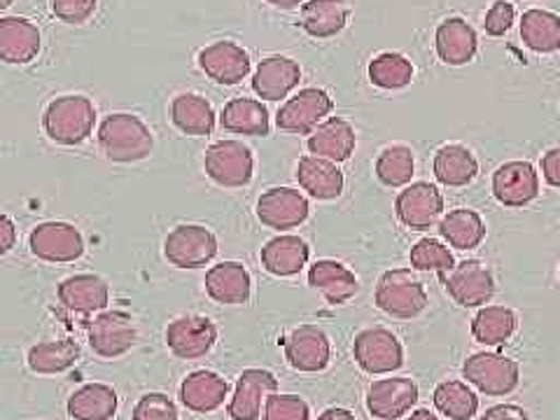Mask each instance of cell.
I'll return each instance as SVG.
<instances>
[{"label":"cell","instance_id":"f546056e","mask_svg":"<svg viewBox=\"0 0 560 420\" xmlns=\"http://www.w3.org/2000/svg\"><path fill=\"white\" fill-rule=\"evenodd\" d=\"M119 397L105 383H86L68 397V416L75 420H110L117 413Z\"/></svg>","mask_w":560,"mask_h":420},{"label":"cell","instance_id":"603a6c76","mask_svg":"<svg viewBox=\"0 0 560 420\" xmlns=\"http://www.w3.org/2000/svg\"><path fill=\"white\" fill-rule=\"evenodd\" d=\"M436 57H440L446 66H465L477 57L479 38L477 31L471 28L460 16H448L436 28L434 35Z\"/></svg>","mask_w":560,"mask_h":420},{"label":"cell","instance_id":"83f0119b","mask_svg":"<svg viewBox=\"0 0 560 420\" xmlns=\"http://www.w3.org/2000/svg\"><path fill=\"white\" fill-rule=\"evenodd\" d=\"M296 180H300L302 189L308 191L313 199L320 201L339 199L343 191V173L339 171V166L313 154L300 160V166H296Z\"/></svg>","mask_w":560,"mask_h":420},{"label":"cell","instance_id":"2e32d148","mask_svg":"<svg viewBox=\"0 0 560 420\" xmlns=\"http://www.w3.org/2000/svg\"><path fill=\"white\" fill-rule=\"evenodd\" d=\"M308 201L302 191L290 187H271L257 201V218L269 230H294L308 218Z\"/></svg>","mask_w":560,"mask_h":420},{"label":"cell","instance_id":"5bb4252c","mask_svg":"<svg viewBox=\"0 0 560 420\" xmlns=\"http://www.w3.org/2000/svg\"><path fill=\"white\" fill-rule=\"evenodd\" d=\"M418 385L409 376L374 381L366 390V411L381 420H399L418 401Z\"/></svg>","mask_w":560,"mask_h":420},{"label":"cell","instance_id":"44dd1931","mask_svg":"<svg viewBox=\"0 0 560 420\" xmlns=\"http://www.w3.org/2000/svg\"><path fill=\"white\" fill-rule=\"evenodd\" d=\"M206 292L215 304L241 306L250 300L253 280L238 261H222L206 273Z\"/></svg>","mask_w":560,"mask_h":420},{"label":"cell","instance_id":"f907efd6","mask_svg":"<svg viewBox=\"0 0 560 420\" xmlns=\"http://www.w3.org/2000/svg\"><path fill=\"white\" fill-rule=\"evenodd\" d=\"M318 420H358V418L353 416V411H348V409L329 407V409H325V411L318 416Z\"/></svg>","mask_w":560,"mask_h":420},{"label":"cell","instance_id":"5b68a950","mask_svg":"<svg viewBox=\"0 0 560 420\" xmlns=\"http://www.w3.org/2000/svg\"><path fill=\"white\" fill-rule=\"evenodd\" d=\"M353 358L364 374H393L405 364V348L390 329L370 327L355 337Z\"/></svg>","mask_w":560,"mask_h":420},{"label":"cell","instance_id":"f35d334b","mask_svg":"<svg viewBox=\"0 0 560 420\" xmlns=\"http://www.w3.org/2000/svg\"><path fill=\"white\" fill-rule=\"evenodd\" d=\"M432 401L436 411L448 420H469L479 411V397L463 381H444L434 388Z\"/></svg>","mask_w":560,"mask_h":420},{"label":"cell","instance_id":"4dcf8cb0","mask_svg":"<svg viewBox=\"0 0 560 420\" xmlns=\"http://www.w3.org/2000/svg\"><path fill=\"white\" fill-rule=\"evenodd\" d=\"M220 125L224 131L241 136H269L271 131L267 105L255 98H232L224 105Z\"/></svg>","mask_w":560,"mask_h":420},{"label":"cell","instance_id":"4fadbf2b","mask_svg":"<svg viewBox=\"0 0 560 420\" xmlns=\"http://www.w3.org/2000/svg\"><path fill=\"white\" fill-rule=\"evenodd\" d=\"M285 360L296 372L315 374L327 370L331 360V343L329 337L320 327L315 325H302L292 329L283 341Z\"/></svg>","mask_w":560,"mask_h":420},{"label":"cell","instance_id":"d6986e66","mask_svg":"<svg viewBox=\"0 0 560 420\" xmlns=\"http://www.w3.org/2000/svg\"><path fill=\"white\" fill-rule=\"evenodd\" d=\"M278 390V378L267 370H245L238 381L236 390L230 401L232 420H257L261 416V407L271 393Z\"/></svg>","mask_w":560,"mask_h":420},{"label":"cell","instance_id":"f1b7e54d","mask_svg":"<svg viewBox=\"0 0 560 420\" xmlns=\"http://www.w3.org/2000/svg\"><path fill=\"white\" fill-rule=\"evenodd\" d=\"M261 267H265L271 276H296L311 257L308 243L300 236H276L271 238L265 248H261Z\"/></svg>","mask_w":560,"mask_h":420},{"label":"cell","instance_id":"8992f818","mask_svg":"<svg viewBox=\"0 0 560 420\" xmlns=\"http://www.w3.org/2000/svg\"><path fill=\"white\" fill-rule=\"evenodd\" d=\"M164 255L178 269H201L218 255V238L201 224H180L166 236Z\"/></svg>","mask_w":560,"mask_h":420},{"label":"cell","instance_id":"816d5d0a","mask_svg":"<svg viewBox=\"0 0 560 420\" xmlns=\"http://www.w3.org/2000/svg\"><path fill=\"white\" fill-rule=\"evenodd\" d=\"M405 420H444V418L430 413L428 409H418V411H411V416H407Z\"/></svg>","mask_w":560,"mask_h":420},{"label":"cell","instance_id":"7c38bea8","mask_svg":"<svg viewBox=\"0 0 560 420\" xmlns=\"http://www.w3.org/2000/svg\"><path fill=\"white\" fill-rule=\"evenodd\" d=\"M218 327L203 315H183L166 327V346L178 360H199L213 350Z\"/></svg>","mask_w":560,"mask_h":420},{"label":"cell","instance_id":"ffe728a7","mask_svg":"<svg viewBox=\"0 0 560 420\" xmlns=\"http://www.w3.org/2000/svg\"><path fill=\"white\" fill-rule=\"evenodd\" d=\"M40 55V31L24 16L0 20V61L24 66Z\"/></svg>","mask_w":560,"mask_h":420},{"label":"cell","instance_id":"484cf974","mask_svg":"<svg viewBox=\"0 0 560 420\" xmlns=\"http://www.w3.org/2000/svg\"><path fill=\"white\" fill-rule=\"evenodd\" d=\"M57 294L59 302L73 313H96L110 302L108 283L94 273H78L66 278Z\"/></svg>","mask_w":560,"mask_h":420},{"label":"cell","instance_id":"7402d4cb","mask_svg":"<svg viewBox=\"0 0 560 420\" xmlns=\"http://www.w3.org/2000/svg\"><path fill=\"white\" fill-rule=\"evenodd\" d=\"M308 285L318 290L331 306L346 304L360 292L358 276L335 259H318L308 269Z\"/></svg>","mask_w":560,"mask_h":420},{"label":"cell","instance_id":"52a82bcc","mask_svg":"<svg viewBox=\"0 0 560 420\" xmlns=\"http://www.w3.org/2000/svg\"><path fill=\"white\" fill-rule=\"evenodd\" d=\"M442 280L451 300L463 308L483 306L495 296L493 273L479 259L460 261Z\"/></svg>","mask_w":560,"mask_h":420},{"label":"cell","instance_id":"db71d44e","mask_svg":"<svg viewBox=\"0 0 560 420\" xmlns=\"http://www.w3.org/2000/svg\"><path fill=\"white\" fill-rule=\"evenodd\" d=\"M14 3V0H0V10H5V8H10Z\"/></svg>","mask_w":560,"mask_h":420},{"label":"cell","instance_id":"f5cc1de1","mask_svg":"<svg viewBox=\"0 0 560 420\" xmlns=\"http://www.w3.org/2000/svg\"><path fill=\"white\" fill-rule=\"evenodd\" d=\"M267 3H271L273 8H280V10H292L296 5H302L304 0H267Z\"/></svg>","mask_w":560,"mask_h":420},{"label":"cell","instance_id":"e575fe53","mask_svg":"<svg viewBox=\"0 0 560 420\" xmlns=\"http://www.w3.org/2000/svg\"><path fill=\"white\" fill-rule=\"evenodd\" d=\"M521 40L537 55L560 49V16L547 10H528L521 16Z\"/></svg>","mask_w":560,"mask_h":420},{"label":"cell","instance_id":"60d3db41","mask_svg":"<svg viewBox=\"0 0 560 420\" xmlns=\"http://www.w3.org/2000/svg\"><path fill=\"white\" fill-rule=\"evenodd\" d=\"M376 178L385 187H401L413 178V152L407 145L385 148L376 160Z\"/></svg>","mask_w":560,"mask_h":420},{"label":"cell","instance_id":"9a60e30c","mask_svg":"<svg viewBox=\"0 0 560 420\" xmlns=\"http://www.w3.org/2000/svg\"><path fill=\"white\" fill-rule=\"evenodd\" d=\"M395 210L399 222L411 232H425L440 220L444 210L442 191L430 183H413L405 191H399Z\"/></svg>","mask_w":560,"mask_h":420},{"label":"cell","instance_id":"681fc988","mask_svg":"<svg viewBox=\"0 0 560 420\" xmlns=\"http://www.w3.org/2000/svg\"><path fill=\"white\" fill-rule=\"evenodd\" d=\"M16 243V226L14 222L0 213V255H8Z\"/></svg>","mask_w":560,"mask_h":420},{"label":"cell","instance_id":"1f68e13d","mask_svg":"<svg viewBox=\"0 0 560 420\" xmlns=\"http://www.w3.org/2000/svg\"><path fill=\"white\" fill-rule=\"evenodd\" d=\"M350 20L346 0H308L302 8V28L311 38H335Z\"/></svg>","mask_w":560,"mask_h":420},{"label":"cell","instance_id":"7bdbcfd3","mask_svg":"<svg viewBox=\"0 0 560 420\" xmlns=\"http://www.w3.org/2000/svg\"><path fill=\"white\" fill-rule=\"evenodd\" d=\"M311 407L300 395H280L271 393L265 401V413L261 420H308Z\"/></svg>","mask_w":560,"mask_h":420},{"label":"cell","instance_id":"9c48e42d","mask_svg":"<svg viewBox=\"0 0 560 420\" xmlns=\"http://www.w3.org/2000/svg\"><path fill=\"white\" fill-rule=\"evenodd\" d=\"M335 108L329 94L318 86H306L300 94H294L283 103V108L276 115V125L280 131L308 136L323 125V119Z\"/></svg>","mask_w":560,"mask_h":420},{"label":"cell","instance_id":"8fae6325","mask_svg":"<svg viewBox=\"0 0 560 420\" xmlns=\"http://www.w3.org/2000/svg\"><path fill=\"white\" fill-rule=\"evenodd\" d=\"M138 329L125 311H105L90 325V346L98 358L115 360L127 355L136 346Z\"/></svg>","mask_w":560,"mask_h":420},{"label":"cell","instance_id":"c3c4849f","mask_svg":"<svg viewBox=\"0 0 560 420\" xmlns=\"http://www.w3.org/2000/svg\"><path fill=\"white\" fill-rule=\"evenodd\" d=\"M481 420H530L528 411L523 407L516 405H498V407H490Z\"/></svg>","mask_w":560,"mask_h":420},{"label":"cell","instance_id":"836d02e7","mask_svg":"<svg viewBox=\"0 0 560 420\" xmlns=\"http://www.w3.org/2000/svg\"><path fill=\"white\" fill-rule=\"evenodd\" d=\"M434 178L446 187H465L477 178L479 164L465 145H444L434 154Z\"/></svg>","mask_w":560,"mask_h":420},{"label":"cell","instance_id":"8d00e7d4","mask_svg":"<svg viewBox=\"0 0 560 420\" xmlns=\"http://www.w3.org/2000/svg\"><path fill=\"white\" fill-rule=\"evenodd\" d=\"M80 343L73 339L43 341L28 350L26 362L28 370L35 374H63L80 360Z\"/></svg>","mask_w":560,"mask_h":420},{"label":"cell","instance_id":"b9f144b4","mask_svg":"<svg viewBox=\"0 0 560 420\" xmlns=\"http://www.w3.org/2000/svg\"><path fill=\"white\" fill-rule=\"evenodd\" d=\"M411 267L418 271H436L444 278L455 267V259L444 243L423 238L411 248Z\"/></svg>","mask_w":560,"mask_h":420},{"label":"cell","instance_id":"e0dca14e","mask_svg":"<svg viewBox=\"0 0 560 420\" xmlns=\"http://www.w3.org/2000/svg\"><path fill=\"white\" fill-rule=\"evenodd\" d=\"M539 195V175L530 162H506L493 173V197L506 208H523Z\"/></svg>","mask_w":560,"mask_h":420},{"label":"cell","instance_id":"4316f807","mask_svg":"<svg viewBox=\"0 0 560 420\" xmlns=\"http://www.w3.org/2000/svg\"><path fill=\"white\" fill-rule=\"evenodd\" d=\"M308 152L329 162H346L355 152V129L343 117H329L308 136Z\"/></svg>","mask_w":560,"mask_h":420},{"label":"cell","instance_id":"ba28073f","mask_svg":"<svg viewBox=\"0 0 560 420\" xmlns=\"http://www.w3.org/2000/svg\"><path fill=\"white\" fill-rule=\"evenodd\" d=\"M203 166L213 183L222 187H245L253 180L255 160L250 148L238 140H220L208 148Z\"/></svg>","mask_w":560,"mask_h":420},{"label":"cell","instance_id":"7a4b0ae2","mask_svg":"<svg viewBox=\"0 0 560 420\" xmlns=\"http://www.w3.org/2000/svg\"><path fill=\"white\" fill-rule=\"evenodd\" d=\"M94 121H96L94 103L80 94L55 98L47 105L43 115L45 133L59 145L84 143V140L94 131Z\"/></svg>","mask_w":560,"mask_h":420},{"label":"cell","instance_id":"ab89813d","mask_svg":"<svg viewBox=\"0 0 560 420\" xmlns=\"http://www.w3.org/2000/svg\"><path fill=\"white\" fill-rule=\"evenodd\" d=\"M411 80L413 66L407 57L397 55V51H383L370 63V82L378 86V90H401V86L411 84Z\"/></svg>","mask_w":560,"mask_h":420},{"label":"cell","instance_id":"277c9868","mask_svg":"<svg viewBox=\"0 0 560 420\" xmlns=\"http://www.w3.org/2000/svg\"><path fill=\"white\" fill-rule=\"evenodd\" d=\"M463 376L479 393L488 397H504L518 388L521 366L516 360L500 353H475L465 360Z\"/></svg>","mask_w":560,"mask_h":420},{"label":"cell","instance_id":"cb8c5ba5","mask_svg":"<svg viewBox=\"0 0 560 420\" xmlns=\"http://www.w3.org/2000/svg\"><path fill=\"white\" fill-rule=\"evenodd\" d=\"M302 80V68L290 57H269L255 70L253 90L265 101L285 98Z\"/></svg>","mask_w":560,"mask_h":420},{"label":"cell","instance_id":"ac0fdd59","mask_svg":"<svg viewBox=\"0 0 560 420\" xmlns=\"http://www.w3.org/2000/svg\"><path fill=\"white\" fill-rule=\"evenodd\" d=\"M199 68L218 84H238L250 73V55L232 40H220L199 51Z\"/></svg>","mask_w":560,"mask_h":420},{"label":"cell","instance_id":"d4e9b609","mask_svg":"<svg viewBox=\"0 0 560 420\" xmlns=\"http://www.w3.org/2000/svg\"><path fill=\"white\" fill-rule=\"evenodd\" d=\"M226 395H230V383H226L220 374L199 370L191 372L180 383V401L183 407L195 413H213L218 411Z\"/></svg>","mask_w":560,"mask_h":420},{"label":"cell","instance_id":"7dc6e473","mask_svg":"<svg viewBox=\"0 0 560 420\" xmlns=\"http://www.w3.org/2000/svg\"><path fill=\"white\" fill-rule=\"evenodd\" d=\"M541 175L551 187H560V148H553L541 156Z\"/></svg>","mask_w":560,"mask_h":420},{"label":"cell","instance_id":"30bf717a","mask_svg":"<svg viewBox=\"0 0 560 420\" xmlns=\"http://www.w3.org/2000/svg\"><path fill=\"white\" fill-rule=\"evenodd\" d=\"M31 253L51 265H66L84 255V238L68 222H43L28 236Z\"/></svg>","mask_w":560,"mask_h":420},{"label":"cell","instance_id":"d6a6232c","mask_svg":"<svg viewBox=\"0 0 560 420\" xmlns=\"http://www.w3.org/2000/svg\"><path fill=\"white\" fill-rule=\"evenodd\" d=\"M171 119L187 136H210L215 129V113L199 94H180L171 103Z\"/></svg>","mask_w":560,"mask_h":420},{"label":"cell","instance_id":"ee69618b","mask_svg":"<svg viewBox=\"0 0 560 420\" xmlns=\"http://www.w3.org/2000/svg\"><path fill=\"white\" fill-rule=\"evenodd\" d=\"M133 420H178V407L164 393H148L136 401Z\"/></svg>","mask_w":560,"mask_h":420},{"label":"cell","instance_id":"6da1fadb","mask_svg":"<svg viewBox=\"0 0 560 420\" xmlns=\"http://www.w3.org/2000/svg\"><path fill=\"white\" fill-rule=\"evenodd\" d=\"M98 148L105 154V160L133 164L148 160L154 148V138L140 117L131 113H115L101 121Z\"/></svg>","mask_w":560,"mask_h":420},{"label":"cell","instance_id":"3957f363","mask_svg":"<svg viewBox=\"0 0 560 420\" xmlns=\"http://www.w3.org/2000/svg\"><path fill=\"white\" fill-rule=\"evenodd\" d=\"M376 306L399 320H411L428 308L425 285L409 269L385 271L376 285Z\"/></svg>","mask_w":560,"mask_h":420},{"label":"cell","instance_id":"74e56055","mask_svg":"<svg viewBox=\"0 0 560 420\" xmlns=\"http://www.w3.org/2000/svg\"><path fill=\"white\" fill-rule=\"evenodd\" d=\"M516 313L506 306H483L471 320V337L481 346H502L516 335Z\"/></svg>","mask_w":560,"mask_h":420},{"label":"cell","instance_id":"bcb514c9","mask_svg":"<svg viewBox=\"0 0 560 420\" xmlns=\"http://www.w3.org/2000/svg\"><path fill=\"white\" fill-rule=\"evenodd\" d=\"M516 20V10L512 3H506V0H495L490 10L486 12V33L493 35V38H500V35L510 33V28L514 26Z\"/></svg>","mask_w":560,"mask_h":420},{"label":"cell","instance_id":"f6af8a7d","mask_svg":"<svg viewBox=\"0 0 560 420\" xmlns=\"http://www.w3.org/2000/svg\"><path fill=\"white\" fill-rule=\"evenodd\" d=\"M98 0H51V12H55L61 22L80 26L96 12Z\"/></svg>","mask_w":560,"mask_h":420},{"label":"cell","instance_id":"d590c367","mask_svg":"<svg viewBox=\"0 0 560 420\" xmlns=\"http://www.w3.org/2000/svg\"><path fill=\"white\" fill-rule=\"evenodd\" d=\"M440 234L444 241H448L451 248L475 250L486 238V224L477 210L455 208L440 222Z\"/></svg>","mask_w":560,"mask_h":420}]
</instances>
